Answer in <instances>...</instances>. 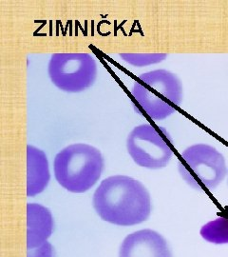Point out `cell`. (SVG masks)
Wrapping results in <instances>:
<instances>
[{
  "label": "cell",
  "instance_id": "6da1fadb",
  "mask_svg": "<svg viewBox=\"0 0 228 257\" xmlns=\"http://www.w3.org/2000/svg\"><path fill=\"white\" fill-rule=\"evenodd\" d=\"M101 219L118 226H134L147 220L151 212L150 194L132 177L114 175L104 179L92 198Z\"/></svg>",
  "mask_w": 228,
  "mask_h": 257
},
{
  "label": "cell",
  "instance_id": "7a4b0ae2",
  "mask_svg": "<svg viewBox=\"0 0 228 257\" xmlns=\"http://www.w3.org/2000/svg\"><path fill=\"white\" fill-rule=\"evenodd\" d=\"M131 96L139 113L150 119L164 120L180 107L183 89L176 74L167 70H154L137 77Z\"/></svg>",
  "mask_w": 228,
  "mask_h": 257
},
{
  "label": "cell",
  "instance_id": "3957f363",
  "mask_svg": "<svg viewBox=\"0 0 228 257\" xmlns=\"http://www.w3.org/2000/svg\"><path fill=\"white\" fill-rule=\"evenodd\" d=\"M104 168L100 151L84 143L64 148L56 155L54 162L57 182L73 193L88 192L97 183Z\"/></svg>",
  "mask_w": 228,
  "mask_h": 257
},
{
  "label": "cell",
  "instance_id": "277c9868",
  "mask_svg": "<svg viewBox=\"0 0 228 257\" xmlns=\"http://www.w3.org/2000/svg\"><path fill=\"white\" fill-rule=\"evenodd\" d=\"M178 170L183 181L200 192L216 189L227 175L224 156L207 144L186 148L179 158Z\"/></svg>",
  "mask_w": 228,
  "mask_h": 257
},
{
  "label": "cell",
  "instance_id": "5b68a950",
  "mask_svg": "<svg viewBox=\"0 0 228 257\" xmlns=\"http://www.w3.org/2000/svg\"><path fill=\"white\" fill-rule=\"evenodd\" d=\"M127 149L137 165L150 170L165 168L173 156L169 133L151 124H142L133 128L127 138Z\"/></svg>",
  "mask_w": 228,
  "mask_h": 257
},
{
  "label": "cell",
  "instance_id": "8992f818",
  "mask_svg": "<svg viewBox=\"0 0 228 257\" xmlns=\"http://www.w3.org/2000/svg\"><path fill=\"white\" fill-rule=\"evenodd\" d=\"M48 74L59 90L77 93L94 84L98 67L94 57L88 53H57L51 56Z\"/></svg>",
  "mask_w": 228,
  "mask_h": 257
},
{
  "label": "cell",
  "instance_id": "52a82bcc",
  "mask_svg": "<svg viewBox=\"0 0 228 257\" xmlns=\"http://www.w3.org/2000/svg\"><path fill=\"white\" fill-rule=\"evenodd\" d=\"M119 257H173L167 241L155 230H141L124 239Z\"/></svg>",
  "mask_w": 228,
  "mask_h": 257
},
{
  "label": "cell",
  "instance_id": "ba28073f",
  "mask_svg": "<svg viewBox=\"0 0 228 257\" xmlns=\"http://www.w3.org/2000/svg\"><path fill=\"white\" fill-rule=\"evenodd\" d=\"M54 219L51 211L37 203L27 205V248L43 245L52 235Z\"/></svg>",
  "mask_w": 228,
  "mask_h": 257
},
{
  "label": "cell",
  "instance_id": "9c48e42d",
  "mask_svg": "<svg viewBox=\"0 0 228 257\" xmlns=\"http://www.w3.org/2000/svg\"><path fill=\"white\" fill-rule=\"evenodd\" d=\"M51 179L49 161L43 151L27 146V195L36 196L45 191Z\"/></svg>",
  "mask_w": 228,
  "mask_h": 257
},
{
  "label": "cell",
  "instance_id": "30bf717a",
  "mask_svg": "<svg viewBox=\"0 0 228 257\" xmlns=\"http://www.w3.org/2000/svg\"><path fill=\"white\" fill-rule=\"evenodd\" d=\"M202 238L213 244L228 243V213L205 224L201 230Z\"/></svg>",
  "mask_w": 228,
  "mask_h": 257
},
{
  "label": "cell",
  "instance_id": "8fae6325",
  "mask_svg": "<svg viewBox=\"0 0 228 257\" xmlns=\"http://www.w3.org/2000/svg\"><path fill=\"white\" fill-rule=\"evenodd\" d=\"M121 57L129 64L134 66H145V65L154 64L164 60L166 55H130L123 54Z\"/></svg>",
  "mask_w": 228,
  "mask_h": 257
},
{
  "label": "cell",
  "instance_id": "7c38bea8",
  "mask_svg": "<svg viewBox=\"0 0 228 257\" xmlns=\"http://www.w3.org/2000/svg\"><path fill=\"white\" fill-rule=\"evenodd\" d=\"M27 257H54V248L47 241L38 248H28Z\"/></svg>",
  "mask_w": 228,
  "mask_h": 257
},
{
  "label": "cell",
  "instance_id": "4fadbf2b",
  "mask_svg": "<svg viewBox=\"0 0 228 257\" xmlns=\"http://www.w3.org/2000/svg\"><path fill=\"white\" fill-rule=\"evenodd\" d=\"M228 184V183H227Z\"/></svg>",
  "mask_w": 228,
  "mask_h": 257
}]
</instances>
